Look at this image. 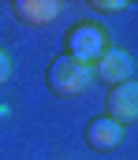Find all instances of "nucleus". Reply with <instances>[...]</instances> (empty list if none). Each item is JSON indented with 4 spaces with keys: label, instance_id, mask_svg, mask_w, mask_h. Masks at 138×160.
I'll return each instance as SVG.
<instances>
[{
    "label": "nucleus",
    "instance_id": "f257e3e1",
    "mask_svg": "<svg viewBox=\"0 0 138 160\" xmlns=\"http://www.w3.org/2000/svg\"><path fill=\"white\" fill-rule=\"evenodd\" d=\"M90 82H93V67L71 60V56H56L45 71V86L56 97H79L90 89Z\"/></svg>",
    "mask_w": 138,
    "mask_h": 160
},
{
    "label": "nucleus",
    "instance_id": "f03ea898",
    "mask_svg": "<svg viewBox=\"0 0 138 160\" xmlns=\"http://www.w3.org/2000/svg\"><path fill=\"white\" fill-rule=\"evenodd\" d=\"M64 45H67V52H64V56H71V60L90 63V67H93V63L105 56V48H108L112 41H108V34H105L97 22L86 19V22H75V26L64 34Z\"/></svg>",
    "mask_w": 138,
    "mask_h": 160
},
{
    "label": "nucleus",
    "instance_id": "7ed1b4c3",
    "mask_svg": "<svg viewBox=\"0 0 138 160\" xmlns=\"http://www.w3.org/2000/svg\"><path fill=\"white\" fill-rule=\"evenodd\" d=\"M93 78L108 82V86H120V82H135V56L127 48H116L108 45L105 56L93 63Z\"/></svg>",
    "mask_w": 138,
    "mask_h": 160
},
{
    "label": "nucleus",
    "instance_id": "20e7f679",
    "mask_svg": "<svg viewBox=\"0 0 138 160\" xmlns=\"http://www.w3.org/2000/svg\"><path fill=\"white\" fill-rule=\"evenodd\" d=\"M105 116L120 127L138 119V82H120V86L108 89V112Z\"/></svg>",
    "mask_w": 138,
    "mask_h": 160
},
{
    "label": "nucleus",
    "instance_id": "39448f33",
    "mask_svg": "<svg viewBox=\"0 0 138 160\" xmlns=\"http://www.w3.org/2000/svg\"><path fill=\"white\" fill-rule=\"evenodd\" d=\"M120 142H123V127L112 123L108 116H97V119L86 123V145H90L93 153H108V149H116Z\"/></svg>",
    "mask_w": 138,
    "mask_h": 160
},
{
    "label": "nucleus",
    "instance_id": "423d86ee",
    "mask_svg": "<svg viewBox=\"0 0 138 160\" xmlns=\"http://www.w3.org/2000/svg\"><path fill=\"white\" fill-rule=\"evenodd\" d=\"M11 11H15V19L26 22V26H45V22H52V19L60 15V4H56V0H15Z\"/></svg>",
    "mask_w": 138,
    "mask_h": 160
},
{
    "label": "nucleus",
    "instance_id": "0eeeda50",
    "mask_svg": "<svg viewBox=\"0 0 138 160\" xmlns=\"http://www.w3.org/2000/svg\"><path fill=\"white\" fill-rule=\"evenodd\" d=\"M93 11H131L127 0H93Z\"/></svg>",
    "mask_w": 138,
    "mask_h": 160
},
{
    "label": "nucleus",
    "instance_id": "6e6552de",
    "mask_svg": "<svg viewBox=\"0 0 138 160\" xmlns=\"http://www.w3.org/2000/svg\"><path fill=\"white\" fill-rule=\"evenodd\" d=\"M8 78H11V60H8V52L0 48V86H4Z\"/></svg>",
    "mask_w": 138,
    "mask_h": 160
}]
</instances>
